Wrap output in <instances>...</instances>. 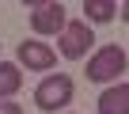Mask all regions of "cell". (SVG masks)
Instances as JSON below:
<instances>
[{"label":"cell","instance_id":"6da1fadb","mask_svg":"<svg viewBox=\"0 0 129 114\" xmlns=\"http://www.w3.org/2000/svg\"><path fill=\"white\" fill-rule=\"evenodd\" d=\"M34 103H38V110H61V106H69L72 103V80L64 76V72L46 76L34 88Z\"/></svg>","mask_w":129,"mask_h":114},{"label":"cell","instance_id":"9c48e42d","mask_svg":"<svg viewBox=\"0 0 129 114\" xmlns=\"http://www.w3.org/2000/svg\"><path fill=\"white\" fill-rule=\"evenodd\" d=\"M0 114H23L19 103H8V99H0Z\"/></svg>","mask_w":129,"mask_h":114},{"label":"cell","instance_id":"7a4b0ae2","mask_svg":"<svg viewBox=\"0 0 129 114\" xmlns=\"http://www.w3.org/2000/svg\"><path fill=\"white\" fill-rule=\"evenodd\" d=\"M64 4L61 0H30V27L38 34H61L64 31Z\"/></svg>","mask_w":129,"mask_h":114},{"label":"cell","instance_id":"8992f818","mask_svg":"<svg viewBox=\"0 0 129 114\" xmlns=\"http://www.w3.org/2000/svg\"><path fill=\"white\" fill-rule=\"evenodd\" d=\"M99 114H129V84H114L99 95Z\"/></svg>","mask_w":129,"mask_h":114},{"label":"cell","instance_id":"3957f363","mask_svg":"<svg viewBox=\"0 0 129 114\" xmlns=\"http://www.w3.org/2000/svg\"><path fill=\"white\" fill-rule=\"evenodd\" d=\"M118 72H125V49L121 46H103L87 61V80H95V84H106Z\"/></svg>","mask_w":129,"mask_h":114},{"label":"cell","instance_id":"ba28073f","mask_svg":"<svg viewBox=\"0 0 129 114\" xmlns=\"http://www.w3.org/2000/svg\"><path fill=\"white\" fill-rule=\"evenodd\" d=\"M114 12H118L114 0H84V15H87L84 23H110Z\"/></svg>","mask_w":129,"mask_h":114},{"label":"cell","instance_id":"52a82bcc","mask_svg":"<svg viewBox=\"0 0 129 114\" xmlns=\"http://www.w3.org/2000/svg\"><path fill=\"white\" fill-rule=\"evenodd\" d=\"M19 88H23V72H19V65H12V61H0V99L15 95Z\"/></svg>","mask_w":129,"mask_h":114},{"label":"cell","instance_id":"277c9868","mask_svg":"<svg viewBox=\"0 0 129 114\" xmlns=\"http://www.w3.org/2000/svg\"><path fill=\"white\" fill-rule=\"evenodd\" d=\"M91 42H95V34H91V27H87L84 19L64 23V31H61V57H69V61H80V57L91 49Z\"/></svg>","mask_w":129,"mask_h":114},{"label":"cell","instance_id":"30bf717a","mask_svg":"<svg viewBox=\"0 0 129 114\" xmlns=\"http://www.w3.org/2000/svg\"><path fill=\"white\" fill-rule=\"evenodd\" d=\"M121 19H129V0H125V4H121Z\"/></svg>","mask_w":129,"mask_h":114},{"label":"cell","instance_id":"5b68a950","mask_svg":"<svg viewBox=\"0 0 129 114\" xmlns=\"http://www.w3.org/2000/svg\"><path fill=\"white\" fill-rule=\"evenodd\" d=\"M19 61L27 65V72H49L57 65V53L46 42H23L19 46Z\"/></svg>","mask_w":129,"mask_h":114}]
</instances>
